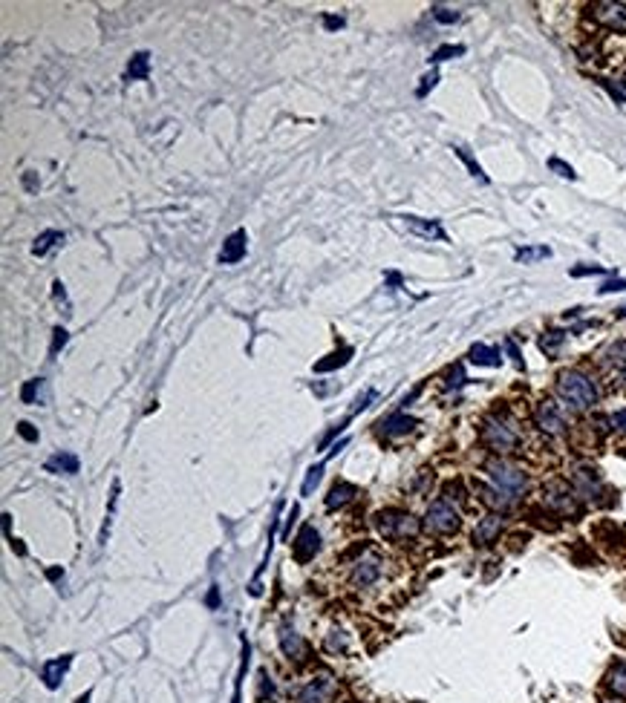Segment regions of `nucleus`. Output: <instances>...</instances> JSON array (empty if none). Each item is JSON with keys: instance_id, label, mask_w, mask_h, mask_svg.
Wrapping results in <instances>:
<instances>
[{"instance_id": "obj_1", "label": "nucleus", "mask_w": 626, "mask_h": 703, "mask_svg": "<svg viewBox=\"0 0 626 703\" xmlns=\"http://www.w3.org/2000/svg\"><path fill=\"white\" fill-rule=\"evenodd\" d=\"M557 395L563 398L571 410H591V406L598 404L600 392L589 375L577 372V369H566L557 375Z\"/></svg>"}, {"instance_id": "obj_2", "label": "nucleus", "mask_w": 626, "mask_h": 703, "mask_svg": "<svg viewBox=\"0 0 626 703\" xmlns=\"http://www.w3.org/2000/svg\"><path fill=\"white\" fill-rule=\"evenodd\" d=\"M482 441L491 453L508 455L520 447V430L513 427V421H508L502 415H491L482 421Z\"/></svg>"}, {"instance_id": "obj_3", "label": "nucleus", "mask_w": 626, "mask_h": 703, "mask_svg": "<svg viewBox=\"0 0 626 703\" xmlns=\"http://www.w3.org/2000/svg\"><path fill=\"white\" fill-rule=\"evenodd\" d=\"M375 528L384 539H393V542H401V539H413L419 536L422 531V522L415 519L407 511H398V508H387V511H378L375 513Z\"/></svg>"}, {"instance_id": "obj_4", "label": "nucleus", "mask_w": 626, "mask_h": 703, "mask_svg": "<svg viewBox=\"0 0 626 703\" xmlns=\"http://www.w3.org/2000/svg\"><path fill=\"white\" fill-rule=\"evenodd\" d=\"M485 473L491 476V482H493V487H500L502 493H508L513 502H517L525 490H528V476L517 467V464H511V462H505V459H491V462H485Z\"/></svg>"}, {"instance_id": "obj_5", "label": "nucleus", "mask_w": 626, "mask_h": 703, "mask_svg": "<svg viewBox=\"0 0 626 703\" xmlns=\"http://www.w3.org/2000/svg\"><path fill=\"white\" fill-rule=\"evenodd\" d=\"M459 525H462V519H459V513H456V508L447 499H436L427 508V513H424V528L430 531V533H439V536H447V533H456L459 531Z\"/></svg>"}, {"instance_id": "obj_6", "label": "nucleus", "mask_w": 626, "mask_h": 703, "mask_svg": "<svg viewBox=\"0 0 626 703\" xmlns=\"http://www.w3.org/2000/svg\"><path fill=\"white\" fill-rule=\"evenodd\" d=\"M542 496H545V504L554 511V513H560V516H580V496L574 493V487H569L566 482H549L545 484V490H542Z\"/></svg>"}, {"instance_id": "obj_7", "label": "nucleus", "mask_w": 626, "mask_h": 703, "mask_svg": "<svg viewBox=\"0 0 626 703\" xmlns=\"http://www.w3.org/2000/svg\"><path fill=\"white\" fill-rule=\"evenodd\" d=\"M534 421L542 433L549 435H563L566 433V415L554 401H540L534 406Z\"/></svg>"}, {"instance_id": "obj_8", "label": "nucleus", "mask_w": 626, "mask_h": 703, "mask_svg": "<svg viewBox=\"0 0 626 703\" xmlns=\"http://www.w3.org/2000/svg\"><path fill=\"white\" fill-rule=\"evenodd\" d=\"M589 14L595 18L600 26L615 29V32H626V3H612V0H603L589 9Z\"/></svg>"}, {"instance_id": "obj_9", "label": "nucleus", "mask_w": 626, "mask_h": 703, "mask_svg": "<svg viewBox=\"0 0 626 703\" xmlns=\"http://www.w3.org/2000/svg\"><path fill=\"white\" fill-rule=\"evenodd\" d=\"M571 487L574 493L580 499H589V502H598V496L603 493V484H600V476L591 467H577L571 473Z\"/></svg>"}, {"instance_id": "obj_10", "label": "nucleus", "mask_w": 626, "mask_h": 703, "mask_svg": "<svg viewBox=\"0 0 626 703\" xmlns=\"http://www.w3.org/2000/svg\"><path fill=\"white\" fill-rule=\"evenodd\" d=\"M317 551H320V533H317L312 525H303L300 533L295 536V542H292V557H295V562L306 565L309 560H315Z\"/></svg>"}, {"instance_id": "obj_11", "label": "nucleus", "mask_w": 626, "mask_h": 703, "mask_svg": "<svg viewBox=\"0 0 626 703\" xmlns=\"http://www.w3.org/2000/svg\"><path fill=\"white\" fill-rule=\"evenodd\" d=\"M280 648H283V655L288 657V660H295V663H303L309 657V646H306V640L292 628V626H280Z\"/></svg>"}, {"instance_id": "obj_12", "label": "nucleus", "mask_w": 626, "mask_h": 703, "mask_svg": "<svg viewBox=\"0 0 626 703\" xmlns=\"http://www.w3.org/2000/svg\"><path fill=\"white\" fill-rule=\"evenodd\" d=\"M476 487V493H479V502L485 504V508H491L493 513H505V511H511L513 508V499L508 496V493H502L500 487H488V484H473Z\"/></svg>"}, {"instance_id": "obj_13", "label": "nucleus", "mask_w": 626, "mask_h": 703, "mask_svg": "<svg viewBox=\"0 0 626 703\" xmlns=\"http://www.w3.org/2000/svg\"><path fill=\"white\" fill-rule=\"evenodd\" d=\"M332 695H335V683H332L329 677H317V680L306 683V686L300 689L297 703H329Z\"/></svg>"}, {"instance_id": "obj_14", "label": "nucleus", "mask_w": 626, "mask_h": 703, "mask_svg": "<svg viewBox=\"0 0 626 703\" xmlns=\"http://www.w3.org/2000/svg\"><path fill=\"white\" fill-rule=\"evenodd\" d=\"M502 528H505L502 516H500V513H491V516H485V519L476 525L473 542H476V545H491V542H496V539H500Z\"/></svg>"}, {"instance_id": "obj_15", "label": "nucleus", "mask_w": 626, "mask_h": 703, "mask_svg": "<svg viewBox=\"0 0 626 703\" xmlns=\"http://www.w3.org/2000/svg\"><path fill=\"white\" fill-rule=\"evenodd\" d=\"M243 257H246V231L239 228V231H234L226 242H222L219 263H222V266H234V263H239Z\"/></svg>"}, {"instance_id": "obj_16", "label": "nucleus", "mask_w": 626, "mask_h": 703, "mask_svg": "<svg viewBox=\"0 0 626 703\" xmlns=\"http://www.w3.org/2000/svg\"><path fill=\"white\" fill-rule=\"evenodd\" d=\"M395 219H401V222L407 225V231L419 234V237H424V239H439V242H447V234L442 231V225H439V222L419 219V217H395Z\"/></svg>"}, {"instance_id": "obj_17", "label": "nucleus", "mask_w": 626, "mask_h": 703, "mask_svg": "<svg viewBox=\"0 0 626 703\" xmlns=\"http://www.w3.org/2000/svg\"><path fill=\"white\" fill-rule=\"evenodd\" d=\"M378 577H381V562H378L375 557L358 560V562H355V571H352V585L366 588V585H373Z\"/></svg>"}, {"instance_id": "obj_18", "label": "nucleus", "mask_w": 626, "mask_h": 703, "mask_svg": "<svg viewBox=\"0 0 626 703\" xmlns=\"http://www.w3.org/2000/svg\"><path fill=\"white\" fill-rule=\"evenodd\" d=\"M70 663H72V657H70V655H63V657H55V660H50V663H43V672H41L43 683L50 686V689H58V683H61V677H63V675H67Z\"/></svg>"}, {"instance_id": "obj_19", "label": "nucleus", "mask_w": 626, "mask_h": 703, "mask_svg": "<svg viewBox=\"0 0 626 703\" xmlns=\"http://www.w3.org/2000/svg\"><path fill=\"white\" fill-rule=\"evenodd\" d=\"M355 493H358V487L355 484H349V482H338L332 490H329V496H326V508L329 511H338V508H344V504H349L352 499H355Z\"/></svg>"}, {"instance_id": "obj_20", "label": "nucleus", "mask_w": 626, "mask_h": 703, "mask_svg": "<svg viewBox=\"0 0 626 703\" xmlns=\"http://www.w3.org/2000/svg\"><path fill=\"white\" fill-rule=\"evenodd\" d=\"M413 427H419V421L415 418H410V415H404V413H395V415H390L387 421H381V430H384V435H407Z\"/></svg>"}, {"instance_id": "obj_21", "label": "nucleus", "mask_w": 626, "mask_h": 703, "mask_svg": "<svg viewBox=\"0 0 626 703\" xmlns=\"http://www.w3.org/2000/svg\"><path fill=\"white\" fill-rule=\"evenodd\" d=\"M46 398H50V395H46V381H43V378H32V381H26L23 389H21V401H23V404H32V406H35V404H46Z\"/></svg>"}, {"instance_id": "obj_22", "label": "nucleus", "mask_w": 626, "mask_h": 703, "mask_svg": "<svg viewBox=\"0 0 626 703\" xmlns=\"http://www.w3.org/2000/svg\"><path fill=\"white\" fill-rule=\"evenodd\" d=\"M46 467V473H67V476H72V473H78V455H72V453H58V455H52L50 462L43 464Z\"/></svg>"}, {"instance_id": "obj_23", "label": "nucleus", "mask_w": 626, "mask_h": 703, "mask_svg": "<svg viewBox=\"0 0 626 703\" xmlns=\"http://www.w3.org/2000/svg\"><path fill=\"white\" fill-rule=\"evenodd\" d=\"M468 357H471V364H479V366H500V364H502L500 352L491 349V346H482V343H476V346H471Z\"/></svg>"}, {"instance_id": "obj_24", "label": "nucleus", "mask_w": 626, "mask_h": 703, "mask_svg": "<svg viewBox=\"0 0 626 703\" xmlns=\"http://www.w3.org/2000/svg\"><path fill=\"white\" fill-rule=\"evenodd\" d=\"M606 686L615 697H626V663H615L606 675Z\"/></svg>"}, {"instance_id": "obj_25", "label": "nucleus", "mask_w": 626, "mask_h": 703, "mask_svg": "<svg viewBox=\"0 0 626 703\" xmlns=\"http://www.w3.org/2000/svg\"><path fill=\"white\" fill-rule=\"evenodd\" d=\"M148 72H150V55L148 52H136L130 58V63H127V78H130V81H141V78H148Z\"/></svg>"}, {"instance_id": "obj_26", "label": "nucleus", "mask_w": 626, "mask_h": 703, "mask_svg": "<svg viewBox=\"0 0 626 703\" xmlns=\"http://www.w3.org/2000/svg\"><path fill=\"white\" fill-rule=\"evenodd\" d=\"M63 242V234L61 231H43L38 239H35V245H32V254L35 257H43V254H50L55 245H61Z\"/></svg>"}, {"instance_id": "obj_27", "label": "nucleus", "mask_w": 626, "mask_h": 703, "mask_svg": "<svg viewBox=\"0 0 626 703\" xmlns=\"http://www.w3.org/2000/svg\"><path fill=\"white\" fill-rule=\"evenodd\" d=\"M349 357H352V349L344 346V349H338V352H332L326 361H317V364H315V372H332V369H338V366H346Z\"/></svg>"}, {"instance_id": "obj_28", "label": "nucleus", "mask_w": 626, "mask_h": 703, "mask_svg": "<svg viewBox=\"0 0 626 703\" xmlns=\"http://www.w3.org/2000/svg\"><path fill=\"white\" fill-rule=\"evenodd\" d=\"M513 257H517V263H537V259H549V257H551V248H549V245H537V248H520Z\"/></svg>"}, {"instance_id": "obj_29", "label": "nucleus", "mask_w": 626, "mask_h": 703, "mask_svg": "<svg viewBox=\"0 0 626 703\" xmlns=\"http://www.w3.org/2000/svg\"><path fill=\"white\" fill-rule=\"evenodd\" d=\"M603 361H606V364H615V366H626V340L612 343V346L603 352Z\"/></svg>"}, {"instance_id": "obj_30", "label": "nucleus", "mask_w": 626, "mask_h": 703, "mask_svg": "<svg viewBox=\"0 0 626 703\" xmlns=\"http://www.w3.org/2000/svg\"><path fill=\"white\" fill-rule=\"evenodd\" d=\"M320 479H324V464H315V467H309V473H306V482H303L300 493H303V496H312V493H315V487L320 484Z\"/></svg>"}, {"instance_id": "obj_31", "label": "nucleus", "mask_w": 626, "mask_h": 703, "mask_svg": "<svg viewBox=\"0 0 626 703\" xmlns=\"http://www.w3.org/2000/svg\"><path fill=\"white\" fill-rule=\"evenodd\" d=\"M563 340H566V332H549V335L540 340V349H542L545 355H557V349L563 346Z\"/></svg>"}, {"instance_id": "obj_32", "label": "nucleus", "mask_w": 626, "mask_h": 703, "mask_svg": "<svg viewBox=\"0 0 626 703\" xmlns=\"http://www.w3.org/2000/svg\"><path fill=\"white\" fill-rule=\"evenodd\" d=\"M459 55H464V46L462 43H447V46H439L430 61L439 63V61H451V58H459Z\"/></svg>"}, {"instance_id": "obj_33", "label": "nucleus", "mask_w": 626, "mask_h": 703, "mask_svg": "<svg viewBox=\"0 0 626 703\" xmlns=\"http://www.w3.org/2000/svg\"><path fill=\"white\" fill-rule=\"evenodd\" d=\"M326 651L329 655H338V651H346V634L341 628H332L326 637Z\"/></svg>"}, {"instance_id": "obj_34", "label": "nucleus", "mask_w": 626, "mask_h": 703, "mask_svg": "<svg viewBox=\"0 0 626 703\" xmlns=\"http://www.w3.org/2000/svg\"><path fill=\"white\" fill-rule=\"evenodd\" d=\"M246 666H248V643L243 640V663H239V675H237V683H234V700H231V703H239V692H243V677H246Z\"/></svg>"}, {"instance_id": "obj_35", "label": "nucleus", "mask_w": 626, "mask_h": 703, "mask_svg": "<svg viewBox=\"0 0 626 703\" xmlns=\"http://www.w3.org/2000/svg\"><path fill=\"white\" fill-rule=\"evenodd\" d=\"M456 156H459V159L464 161V165H468V170H471V173H473L476 179H482V182H488V176L482 173V168H479V165H476V161L471 159V153H468V150H464V147H456Z\"/></svg>"}, {"instance_id": "obj_36", "label": "nucleus", "mask_w": 626, "mask_h": 703, "mask_svg": "<svg viewBox=\"0 0 626 703\" xmlns=\"http://www.w3.org/2000/svg\"><path fill=\"white\" fill-rule=\"evenodd\" d=\"M433 18L439 23H456L459 21V12L456 9H447V6H433Z\"/></svg>"}, {"instance_id": "obj_37", "label": "nucleus", "mask_w": 626, "mask_h": 703, "mask_svg": "<svg viewBox=\"0 0 626 703\" xmlns=\"http://www.w3.org/2000/svg\"><path fill=\"white\" fill-rule=\"evenodd\" d=\"M549 168H551L557 176H563V179H574V176H577L574 168L566 165V161H560V159H549Z\"/></svg>"}, {"instance_id": "obj_38", "label": "nucleus", "mask_w": 626, "mask_h": 703, "mask_svg": "<svg viewBox=\"0 0 626 703\" xmlns=\"http://www.w3.org/2000/svg\"><path fill=\"white\" fill-rule=\"evenodd\" d=\"M55 300H58V306H63V315H72V308H70V303H67V291H63V283L61 280H55Z\"/></svg>"}, {"instance_id": "obj_39", "label": "nucleus", "mask_w": 626, "mask_h": 703, "mask_svg": "<svg viewBox=\"0 0 626 703\" xmlns=\"http://www.w3.org/2000/svg\"><path fill=\"white\" fill-rule=\"evenodd\" d=\"M569 274H571V277H586V274H606V268H603V266H577V268H571Z\"/></svg>"}, {"instance_id": "obj_40", "label": "nucleus", "mask_w": 626, "mask_h": 703, "mask_svg": "<svg viewBox=\"0 0 626 703\" xmlns=\"http://www.w3.org/2000/svg\"><path fill=\"white\" fill-rule=\"evenodd\" d=\"M609 424H612V430H618V433L626 435V410H618L612 418H609Z\"/></svg>"}, {"instance_id": "obj_41", "label": "nucleus", "mask_w": 626, "mask_h": 703, "mask_svg": "<svg viewBox=\"0 0 626 703\" xmlns=\"http://www.w3.org/2000/svg\"><path fill=\"white\" fill-rule=\"evenodd\" d=\"M52 335H55V337H52V349H50V355H58V349L63 346V343H67V329H61V326H58V329H55Z\"/></svg>"}, {"instance_id": "obj_42", "label": "nucleus", "mask_w": 626, "mask_h": 703, "mask_svg": "<svg viewBox=\"0 0 626 703\" xmlns=\"http://www.w3.org/2000/svg\"><path fill=\"white\" fill-rule=\"evenodd\" d=\"M464 384V372H462V366L456 364L453 369H451V375H447V386H462Z\"/></svg>"}, {"instance_id": "obj_43", "label": "nucleus", "mask_w": 626, "mask_h": 703, "mask_svg": "<svg viewBox=\"0 0 626 703\" xmlns=\"http://www.w3.org/2000/svg\"><path fill=\"white\" fill-rule=\"evenodd\" d=\"M18 433H21V438H26V441H38V430H32L29 421H21V424H18Z\"/></svg>"}, {"instance_id": "obj_44", "label": "nucleus", "mask_w": 626, "mask_h": 703, "mask_svg": "<svg viewBox=\"0 0 626 703\" xmlns=\"http://www.w3.org/2000/svg\"><path fill=\"white\" fill-rule=\"evenodd\" d=\"M615 291H626V280H609L600 286V294H615Z\"/></svg>"}, {"instance_id": "obj_45", "label": "nucleus", "mask_w": 626, "mask_h": 703, "mask_svg": "<svg viewBox=\"0 0 626 703\" xmlns=\"http://www.w3.org/2000/svg\"><path fill=\"white\" fill-rule=\"evenodd\" d=\"M422 81H424V84H422L419 90H415V92H419V95H427V90H433V87H436V81H439V72H430V75H424Z\"/></svg>"}, {"instance_id": "obj_46", "label": "nucleus", "mask_w": 626, "mask_h": 703, "mask_svg": "<svg viewBox=\"0 0 626 703\" xmlns=\"http://www.w3.org/2000/svg\"><path fill=\"white\" fill-rule=\"evenodd\" d=\"M600 84H603V87L609 90V95H612V98H615V101H618V104H623V101H626V92H623V90H618V87H612V84H609V81H606V78H600Z\"/></svg>"}, {"instance_id": "obj_47", "label": "nucleus", "mask_w": 626, "mask_h": 703, "mask_svg": "<svg viewBox=\"0 0 626 703\" xmlns=\"http://www.w3.org/2000/svg\"><path fill=\"white\" fill-rule=\"evenodd\" d=\"M505 346H508V352H511V357H513V364H517V366H522V357H520V349H517V343H513V340H505Z\"/></svg>"}, {"instance_id": "obj_48", "label": "nucleus", "mask_w": 626, "mask_h": 703, "mask_svg": "<svg viewBox=\"0 0 626 703\" xmlns=\"http://www.w3.org/2000/svg\"><path fill=\"white\" fill-rule=\"evenodd\" d=\"M324 26H326V29H341V26H344V18H332V14H326V18H324Z\"/></svg>"}, {"instance_id": "obj_49", "label": "nucleus", "mask_w": 626, "mask_h": 703, "mask_svg": "<svg viewBox=\"0 0 626 703\" xmlns=\"http://www.w3.org/2000/svg\"><path fill=\"white\" fill-rule=\"evenodd\" d=\"M217 600H219V591H217V585H214V588H211V594H208V606L217 608Z\"/></svg>"}, {"instance_id": "obj_50", "label": "nucleus", "mask_w": 626, "mask_h": 703, "mask_svg": "<svg viewBox=\"0 0 626 703\" xmlns=\"http://www.w3.org/2000/svg\"><path fill=\"white\" fill-rule=\"evenodd\" d=\"M23 182H26V190H35V188H38V185H35V176H32V170L23 176Z\"/></svg>"}, {"instance_id": "obj_51", "label": "nucleus", "mask_w": 626, "mask_h": 703, "mask_svg": "<svg viewBox=\"0 0 626 703\" xmlns=\"http://www.w3.org/2000/svg\"><path fill=\"white\" fill-rule=\"evenodd\" d=\"M46 577H50V580H58V577H63V571H58V568H52V571H46Z\"/></svg>"}, {"instance_id": "obj_52", "label": "nucleus", "mask_w": 626, "mask_h": 703, "mask_svg": "<svg viewBox=\"0 0 626 703\" xmlns=\"http://www.w3.org/2000/svg\"><path fill=\"white\" fill-rule=\"evenodd\" d=\"M12 548H14V551H18V553H21V557H23V553H26V548H23V545L18 542V539H12Z\"/></svg>"}, {"instance_id": "obj_53", "label": "nucleus", "mask_w": 626, "mask_h": 703, "mask_svg": "<svg viewBox=\"0 0 626 703\" xmlns=\"http://www.w3.org/2000/svg\"><path fill=\"white\" fill-rule=\"evenodd\" d=\"M75 703H90V692H84V695H81V697H78Z\"/></svg>"}, {"instance_id": "obj_54", "label": "nucleus", "mask_w": 626, "mask_h": 703, "mask_svg": "<svg viewBox=\"0 0 626 703\" xmlns=\"http://www.w3.org/2000/svg\"><path fill=\"white\" fill-rule=\"evenodd\" d=\"M618 317H626V306H620V308H618Z\"/></svg>"}]
</instances>
